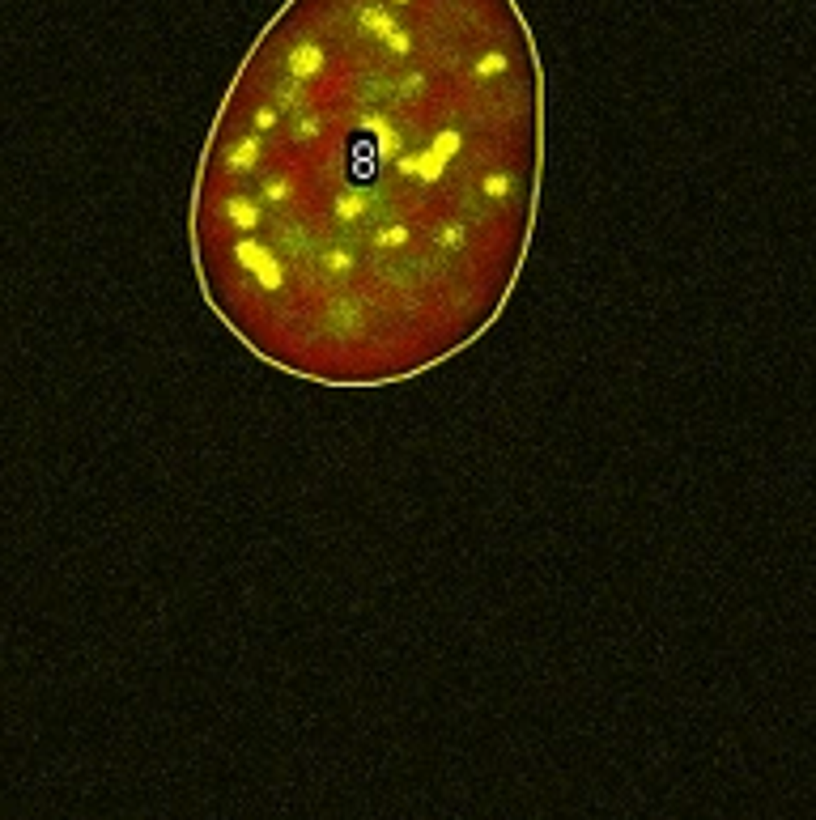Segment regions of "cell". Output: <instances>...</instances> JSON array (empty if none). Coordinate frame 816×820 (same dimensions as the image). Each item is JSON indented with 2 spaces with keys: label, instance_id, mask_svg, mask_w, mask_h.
Wrapping results in <instances>:
<instances>
[{
  "label": "cell",
  "instance_id": "6da1fadb",
  "mask_svg": "<svg viewBox=\"0 0 816 820\" xmlns=\"http://www.w3.org/2000/svg\"><path fill=\"white\" fill-rule=\"evenodd\" d=\"M544 161L549 81L519 0H285L196 157V289L285 378L400 387L510 306Z\"/></svg>",
  "mask_w": 816,
  "mask_h": 820
}]
</instances>
